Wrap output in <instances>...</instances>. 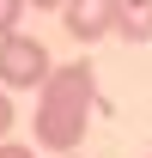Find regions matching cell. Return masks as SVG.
Instances as JSON below:
<instances>
[{
    "instance_id": "obj_1",
    "label": "cell",
    "mask_w": 152,
    "mask_h": 158,
    "mask_svg": "<svg viewBox=\"0 0 152 158\" xmlns=\"http://www.w3.org/2000/svg\"><path fill=\"white\" fill-rule=\"evenodd\" d=\"M91 110H97V73L91 61H67L37 85V110H31V128H37V146L43 152H73L85 128H91Z\"/></svg>"
},
{
    "instance_id": "obj_2",
    "label": "cell",
    "mask_w": 152,
    "mask_h": 158,
    "mask_svg": "<svg viewBox=\"0 0 152 158\" xmlns=\"http://www.w3.org/2000/svg\"><path fill=\"white\" fill-rule=\"evenodd\" d=\"M49 73H55V61H49V49L37 37H24V31L0 37V85L6 91H37Z\"/></svg>"
},
{
    "instance_id": "obj_3",
    "label": "cell",
    "mask_w": 152,
    "mask_h": 158,
    "mask_svg": "<svg viewBox=\"0 0 152 158\" xmlns=\"http://www.w3.org/2000/svg\"><path fill=\"white\" fill-rule=\"evenodd\" d=\"M116 12H122V0H67L61 6V24H67V37L97 43V37L116 31Z\"/></svg>"
},
{
    "instance_id": "obj_4",
    "label": "cell",
    "mask_w": 152,
    "mask_h": 158,
    "mask_svg": "<svg viewBox=\"0 0 152 158\" xmlns=\"http://www.w3.org/2000/svg\"><path fill=\"white\" fill-rule=\"evenodd\" d=\"M116 37L152 43V0H122V12H116Z\"/></svg>"
},
{
    "instance_id": "obj_5",
    "label": "cell",
    "mask_w": 152,
    "mask_h": 158,
    "mask_svg": "<svg viewBox=\"0 0 152 158\" xmlns=\"http://www.w3.org/2000/svg\"><path fill=\"white\" fill-rule=\"evenodd\" d=\"M24 12H31L24 0H0V37H12V31L24 24Z\"/></svg>"
},
{
    "instance_id": "obj_6",
    "label": "cell",
    "mask_w": 152,
    "mask_h": 158,
    "mask_svg": "<svg viewBox=\"0 0 152 158\" xmlns=\"http://www.w3.org/2000/svg\"><path fill=\"white\" fill-rule=\"evenodd\" d=\"M6 128H12V98H6V85H0V140H6Z\"/></svg>"
},
{
    "instance_id": "obj_7",
    "label": "cell",
    "mask_w": 152,
    "mask_h": 158,
    "mask_svg": "<svg viewBox=\"0 0 152 158\" xmlns=\"http://www.w3.org/2000/svg\"><path fill=\"white\" fill-rule=\"evenodd\" d=\"M0 158H37L31 146H19V140H0Z\"/></svg>"
},
{
    "instance_id": "obj_8",
    "label": "cell",
    "mask_w": 152,
    "mask_h": 158,
    "mask_svg": "<svg viewBox=\"0 0 152 158\" xmlns=\"http://www.w3.org/2000/svg\"><path fill=\"white\" fill-rule=\"evenodd\" d=\"M31 12H55V6H67V0H24Z\"/></svg>"
},
{
    "instance_id": "obj_9",
    "label": "cell",
    "mask_w": 152,
    "mask_h": 158,
    "mask_svg": "<svg viewBox=\"0 0 152 158\" xmlns=\"http://www.w3.org/2000/svg\"><path fill=\"white\" fill-rule=\"evenodd\" d=\"M55 158H73V152H55Z\"/></svg>"
}]
</instances>
